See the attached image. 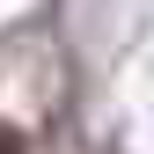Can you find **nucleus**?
<instances>
[{"label":"nucleus","instance_id":"1","mask_svg":"<svg viewBox=\"0 0 154 154\" xmlns=\"http://www.w3.org/2000/svg\"><path fill=\"white\" fill-rule=\"evenodd\" d=\"M0 154H29V147H22V132H15V125H0Z\"/></svg>","mask_w":154,"mask_h":154}]
</instances>
